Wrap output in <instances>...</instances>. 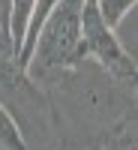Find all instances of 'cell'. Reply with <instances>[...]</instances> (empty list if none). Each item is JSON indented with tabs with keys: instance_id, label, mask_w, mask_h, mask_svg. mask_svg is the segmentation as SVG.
<instances>
[{
	"instance_id": "cell-5",
	"label": "cell",
	"mask_w": 138,
	"mask_h": 150,
	"mask_svg": "<svg viewBox=\"0 0 138 150\" xmlns=\"http://www.w3.org/2000/svg\"><path fill=\"white\" fill-rule=\"evenodd\" d=\"M135 3L138 0H96V9H99V15H102V21L117 33L120 24L129 15H135Z\"/></svg>"
},
{
	"instance_id": "cell-6",
	"label": "cell",
	"mask_w": 138,
	"mask_h": 150,
	"mask_svg": "<svg viewBox=\"0 0 138 150\" xmlns=\"http://www.w3.org/2000/svg\"><path fill=\"white\" fill-rule=\"evenodd\" d=\"M0 150H24V144H21V138H18L15 126H12L9 117L3 114V108H0Z\"/></svg>"
},
{
	"instance_id": "cell-4",
	"label": "cell",
	"mask_w": 138,
	"mask_h": 150,
	"mask_svg": "<svg viewBox=\"0 0 138 150\" xmlns=\"http://www.w3.org/2000/svg\"><path fill=\"white\" fill-rule=\"evenodd\" d=\"M99 150H138V114H129L126 120H120L102 138Z\"/></svg>"
},
{
	"instance_id": "cell-3",
	"label": "cell",
	"mask_w": 138,
	"mask_h": 150,
	"mask_svg": "<svg viewBox=\"0 0 138 150\" xmlns=\"http://www.w3.org/2000/svg\"><path fill=\"white\" fill-rule=\"evenodd\" d=\"M81 6L84 0H57L36 33L24 72L45 84L81 60Z\"/></svg>"
},
{
	"instance_id": "cell-2",
	"label": "cell",
	"mask_w": 138,
	"mask_h": 150,
	"mask_svg": "<svg viewBox=\"0 0 138 150\" xmlns=\"http://www.w3.org/2000/svg\"><path fill=\"white\" fill-rule=\"evenodd\" d=\"M0 108L15 126L24 150H63L45 87L36 84L15 57H0Z\"/></svg>"
},
{
	"instance_id": "cell-1",
	"label": "cell",
	"mask_w": 138,
	"mask_h": 150,
	"mask_svg": "<svg viewBox=\"0 0 138 150\" xmlns=\"http://www.w3.org/2000/svg\"><path fill=\"white\" fill-rule=\"evenodd\" d=\"M42 87L51 99L63 150H99L120 120L135 114V84L114 78L87 57Z\"/></svg>"
}]
</instances>
